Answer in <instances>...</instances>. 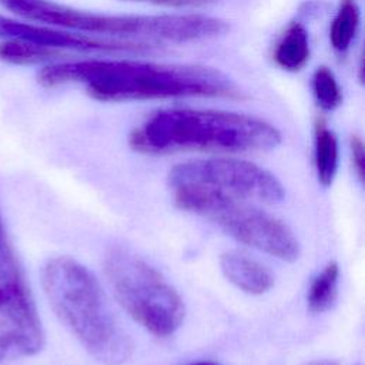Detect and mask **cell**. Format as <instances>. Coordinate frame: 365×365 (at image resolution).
Masks as SVG:
<instances>
[{
  "instance_id": "ffe728a7",
  "label": "cell",
  "mask_w": 365,
  "mask_h": 365,
  "mask_svg": "<svg viewBox=\"0 0 365 365\" xmlns=\"http://www.w3.org/2000/svg\"><path fill=\"white\" fill-rule=\"evenodd\" d=\"M190 365H218L214 362H195V364H190Z\"/></svg>"
},
{
  "instance_id": "7c38bea8",
  "label": "cell",
  "mask_w": 365,
  "mask_h": 365,
  "mask_svg": "<svg viewBox=\"0 0 365 365\" xmlns=\"http://www.w3.org/2000/svg\"><path fill=\"white\" fill-rule=\"evenodd\" d=\"M339 144L335 133L322 118L314 127V164L321 185L329 187L338 171Z\"/></svg>"
},
{
  "instance_id": "e0dca14e",
  "label": "cell",
  "mask_w": 365,
  "mask_h": 365,
  "mask_svg": "<svg viewBox=\"0 0 365 365\" xmlns=\"http://www.w3.org/2000/svg\"><path fill=\"white\" fill-rule=\"evenodd\" d=\"M351 157H352V164L354 170L359 178V181H364L365 175V148H364V141L358 135H352L351 138Z\"/></svg>"
},
{
  "instance_id": "ba28073f",
  "label": "cell",
  "mask_w": 365,
  "mask_h": 365,
  "mask_svg": "<svg viewBox=\"0 0 365 365\" xmlns=\"http://www.w3.org/2000/svg\"><path fill=\"white\" fill-rule=\"evenodd\" d=\"M171 188L195 185L231 197L262 204H275L285 190L268 170L241 158L217 157L191 160L174 165L168 173Z\"/></svg>"
},
{
  "instance_id": "2e32d148",
  "label": "cell",
  "mask_w": 365,
  "mask_h": 365,
  "mask_svg": "<svg viewBox=\"0 0 365 365\" xmlns=\"http://www.w3.org/2000/svg\"><path fill=\"white\" fill-rule=\"evenodd\" d=\"M311 88L319 108L332 111L341 106L342 90L334 71L329 67L319 66L315 68L311 78Z\"/></svg>"
},
{
  "instance_id": "3957f363",
  "label": "cell",
  "mask_w": 365,
  "mask_h": 365,
  "mask_svg": "<svg viewBox=\"0 0 365 365\" xmlns=\"http://www.w3.org/2000/svg\"><path fill=\"white\" fill-rule=\"evenodd\" d=\"M41 285L56 317L91 356L106 365L131 358L134 344L87 267L71 257L50 258L41 268Z\"/></svg>"
},
{
  "instance_id": "6da1fadb",
  "label": "cell",
  "mask_w": 365,
  "mask_h": 365,
  "mask_svg": "<svg viewBox=\"0 0 365 365\" xmlns=\"http://www.w3.org/2000/svg\"><path fill=\"white\" fill-rule=\"evenodd\" d=\"M37 83L51 88L81 84L98 101H144L185 97L241 98L238 84L224 71L187 63L130 58L60 60L44 64Z\"/></svg>"
},
{
  "instance_id": "277c9868",
  "label": "cell",
  "mask_w": 365,
  "mask_h": 365,
  "mask_svg": "<svg viewBox=\"0 0 365 365\" xmlns=\"http://www.w3.org/2000/svg\"><path fill=\"white\" fill-rule=\"evenodd\" d=\"M0 6L26 21L111 40L181 44L220 37L230 29L222 19L197 13L108 14L53 0H0Z\"/></svg>"
},
{
  "instance_id": "d6986e66",
  "label": "cell",
  "mask_w": 365,
  "mask_h": 365,
  "mask_svg": "<svg viewBox=\"0 0 365 365\" xmlns=\"http://www.w3.org/2000/svg\"><path fill=\"white\" fill-rule=\"evenodd\" d=\"M307 365H339V362L332 361V359H321V361H312Z\"/></svg>"
},
{
  "instance_id": "30bf717a",
  "label": "cell",
  "mask_w": 365,
  "mask_h": 365,
  "mask_svg": "<svg viewBox=\"0 0 365 365\" xmlns=\"http://www.w3.org/2000/svg\"><path fill=\"white\" fill-rule=\"evenodd\" d=\"M220 268L234 287L251 295H262L274 285V275L265 265L237 251L224 252Z\"/></svg>"
},
{
  "instance_id": "4fadbf2b",
  "label": "cell",
  "mask_w": 365,
  "mask_h": 365,
  "mask_svg": "<svg viewBox=\"0 0 365 365\" xmlns=\"http://www.w3.org/2000/svg\"><path fill=\"white\" fill-rule=\"evenodd\" d=\"M64 57H68L67 51L40 46L20 38H3L0 41V60L14 66H44L66 60Z\"/></svg>"
},
{
  "instance_id": "9c48e42d",
  "label": "cell",
  "mask_w": 365,
  "mask_h": 365,
  "mask_svg": "<svg viewBox=\"0 0 365 365\" xmlns=\"http://www.w3.org/2000/svg\"><path fill=\"white\" fill-rule=\"evenodd\" d=\"M0 38H20L40 46L80 53L97 54H145L155 51V46L143 41L101 38L68 31L46 24L21 21L0 14Z\"/></svg>"
},
{
  "instance_id": "5bb4252c",
  "label": "cell",
  "mask_w": 365,
  "mask_h": 365,
  "mask_svg": "<svg viewBox=\"0 0 365 365\" xmlns=\"http://www.w3.org/2000/svg\"><path fill=\"white\" fill-rule=\"evenodd\" d=\"M361 24V11L356 0H341L329 26V43L338 53L352 46Z\"/></svg>"
},
{
  "instance_id": "8fae6325",
  "label": "cell",
  "mask_w": 365,
  "mask_h": 365,
  "mask_svg": "<svg viewBox=\"0 0 365 365\" xmlns=\"http://www.w3.org/2000/svg\"><path fill=\"white\" fill-rule=\"evenodd\" d=\"M311 46L307 27L299 21H291L272 50L274 63L284 71L297 73L309 61Z\"/></svg>"
},
{
  "instance_id": "9a60e30c",
  "label": "cell",
  "mask_w": 365,
  "mask_h": 365,
  "mask_svg": "<svg viewBox=\"0 0 365 365\" xmlns=\"http://www.w3.org/2000/svg\"><path fill=\"white\" fill-rule=\"evenodd\" d=\"M338 282L339 267L334 261L328 262L312 279L308 288L307 305L312 314H322L335 304L338 297Z\"/></svg>"
},
{
  "instance_id": "7a4b0ae2",
  "label": "cell",
  "mask_w": 365,
  "mask_h": 365,
  "mask_svg": "<svg viewBox=\"0 0 365 365\" xmlns=\"http://www.w3.org/2000/svg\"><path fill=\"white\" fill-rule=\"evenodd\" d=\"M279 130L264 118L225 110L174 107L145 117L130 134V145L143 154L181 151L258 153L281 144Z\"/></svg>"
},
{
  "instance_id": "5b68a950",
  "label": "cell",
  "mask_w": 365,
  "mask_h": 365,
  "mask_svg": "<svg viewBox=\"0 0 365 365\" xmlns=\"http://www.w3.org/2000/svg\"><path fill=\"white\" fill-rule=\"evenodd\" d=\"M103 265L115 299L137 324L158 338L175 334L185 307L160 271L125 248L110 250Z\"/></svg>"
},
{
  "instance_id": "8992f818",
  "label": "cell",
  "mask_w": 365,
  "mask_h": 365,
  "mask_svg": "<svg viewBox=\"0 0 365 365\" xmlns=\"http://www.w3.org/2000/svg\"><path fill=\"white\" fill-rule=\"evenodd\" d=\"M173 190L181 210L211 221L237 241L287 262L298 259L299 242L288 225L250 201L195 185Z\"/></svg>"
},
{
  "instance_id": "52a82bcc",
  "label": "cell",
  "mask_w": 365,
  "mask_h": 365,
  "mask_svg": "<svg viewBox=\"0 0 365 365\" xmlns=\"http://www.w3.org/2000/svg\"><path fill=\"white\" fill-rule=\"evenodd\" d=\"M43 345L34 299L0 217V362L33 356Z\"/></svg>"
},
{
  "instance_id": "ac0fdd59",
  "label": "cell",
  "mask_w": 365,
  "mask_h": 365,
  "mask_svg": "<svg viewBox=\"0 0 365 365\" xmlns=\"http://www.w3.org/2000/svg\"><path fill=\"white\" fill-rule=\"evenodd\" d=\"M123 1H137V3H148L155 6H167V7H202L212 4L218 0H123Z\"/></svg>"
}]
</instances>
